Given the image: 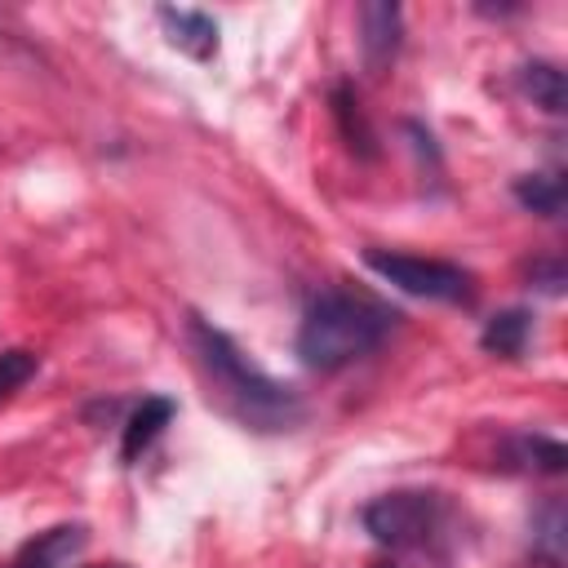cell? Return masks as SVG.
Returning <instances> with one entry per match:
<instances>
[{"label":"cell","mask_w":568,"mask_h":568,"mask_svg":"<svg viewBox=\"0 0 568 568\" xmlns=\"http://www.w3.org/2000/svg\"><path fill=\"white\" fill-rule=\"evenodd\" d=\"M399 324V311L359 288H324L306 302L297 324V355L315 373H337L373 355Z\"/></svg>","instance_id":"1"},{"label":"cell","mask_w":568,"mask_h":568,"mask_svg":"<svg viewBox=\"0 0 568 568\" xmlns=\"http://www.w3.org/2000/svg\"><path fill=\"white\" fill-rule=\"evenodd\" d=\"M186 333H191V346H195V355H200L209 382L217 386L222 404H226L240 422H248L253 430H288V426L302 422V413H306L302 395H297L293 386L266 377L262 368H253V364L240 355V346H235L217 324H209L204 315L191 311V315H186Z\"/></svg>","instance_id":"2"},{"label":"cell","mask_w":568,"mask_h":568,"mask_svg":"<svg viewBox=\"0 0 568 568\" xmlns=\"http://www.w3.org/2000/svg\"><path fill=\"white\" fill-rule=\"evenodd\" d=\"M359 519H364V532L386 550H426L435 546V537H444L448 501L444 493L399 488V493L373 497Z\"/></svg>","instance_id":"3"},{"label":"cell","mask_w":568,"mask_h":568,"mask_svg":"<svg viewBox=\"0 0 568 568\" xmlns=\"http://www.w3.org/2000/svg\"><path fill=\"white\" fill-rule=\"evenodd\" d=\"M368 271H377L386 284L413 293V297H430V302H470L475 293V275L457 262L444 257H417V253H386V248H364Z\"/></svg>","instance_id":"4"},{"label":"cell","mask_w":568,"mask_h":568,"mask_svg":"<svg viewBox=\"0 0 568 568\" xmlns=\"http://www.w3.org/2000/svg\"><path fill=\"white\" fill-rule=\"evenodd\" d=\"M359 44H364V67L373 71V75H382L390 62H395V53H399V40H404V13H399V4H390V0H368V4H359Z\"/></svg>","instance_id":"5"},{"label":"cell","mask_w":568,"mask_h":568,"mask_svg":"<svg viewBox=\"0 0 568 568\" xmlns=\"http://www.w3.org/2000/svg\"><path fill=\"white\" fill-rule=\"evenodd\" d=\"M89 541V528L84 524H53L44 532H36L4 568H62L67 559H75Z\"/></svg>","instance_id":"6"},{"label":"cell","mask_w":568,"mask_h":568,"mask_svg":"<svg viewBox=\"0 0 568 568\" xmlns=\"http://www.w3.org/2000/svg\"><path fill=\"white\" fill-rule=\"evenodd\" d=\"M328 102H333V120H337V133H342V142L351 146V155L377 160V133H373V124H368V115H364V102H359L355 84H351V80H337L333 93H328Z\"/></svg>","instance_id":"7"},{"label":"cell","mask_w":568,"mask_h":568,"mask_svg":"<svg viewBox=\"0 0 568 568\" xmlns=\"http://www.w3.org/2000/svg\"><path fill=\"white\" fill-rule=\"evenodd\" d=\"M173 413H178V404H173L169 395H146V399L129 413V422H124V435H120V462L133 466V462L155 444V435L173 422Z\"/></svg>","instance_id":"8"},{"label":"cell","mask_w":568,"mask_h":568,"mask_svg":"<svg viewBox=\"0 0 568 568\" xmlns=\"http://www.w3.org/2000/svg\"><path fill=\"white\" fill-rule=\"evenodd\" d=\"M160 22H164V36L173 49L191 53V58H213L217 53V22L200 9H173V4H160Z\"/></svg>","instance_id":"9"},{"label":"cell","mask_w":568,"mask_h":568,"mask_svg":"<svg viewBox=\"0 0 568 568\" xmlns=\"http://www.w3.org/2000/svg\"><path fill=\"white\" fill-rule=\"evenodd\" d=\"M528 333H532V315H528L524 306H510V311H497V315L484 324V333H479V346H484L488 355L515 359V355H524V346H528Z\"/></svg>","instance_id":"10"},{"label":"cell","mask_w":568,"mask_h":568,"mask_svg":"<svg viewBox=\"0 0 568 568\" xmlns=\"http://www.w3.org/2000/svg\"><path fill=\"white\" fill-rule=\"evenodd\" d=\"M519 84H524V93L532 98V106H541V111H550V115H559V111L568 106V84H564V71H559L555 62H541V58L524 62Z\"/></svg>","instance_id":"11"},{"label":"cell","mask_w":568,"mask_h":568,"mask_svg":"<svg viewBox=\"0 0 568 568\" xmlns=\"http://www.w3.org/2000/svg\"><path fill=\"white\" fill-rule=\"evenodd\" d=\"M510 191H515V200H519L528 213H537V217H559V213H564V200H568L559 173H524V178H515Z\"/></svg>","instance_id":"12"},{"label":"cell","mask_w":568,"mask_h":568,"mask_svg":"<svg viewBox=\"0 0 568 568\" xmlns=\"http://www.w3.org/2000/svg\"><path fill=\"white\" fill-rule=\"evenodd\" d=\"M510 457L524 462V466H532V470H541V475H559V470L568 466L564 444H559V439H546V435H524V439H515V444H510Z\"/></svg>","instance_id":"13"},{"label":"cell","mask_w":568,"mask_h":568,"mask_svg":"<svg viewBox=\"0 0 568 568\" xmlns=\"http://www.w3.org/2000/svg\"><path fill=\"white\" fill-rule=\"evenodd\" d=\"M532 528H537V537H532L537 550L546 555L550 568H559V564H564V506H559V501H546Z\"/></svg>","instance_id":"14"},{"label":"cell","mask_w":568,"mask_h":568,"mask_svg":"<svg viewBox=\"0 0 568 568\" xmlns=\"http://www.w3.org/2000/svg\"><path fill=\"white\" fill-rule=\"evenodd\" d=\"M36 368H40V355H36V351H27V346L0 351V404H4L18 386H27V382L36 377Z\"/></svg>","instance_id":"15"},{"label":"cell","mask_w":568,"mask_h":568,"mask_svg":"<svg viewBox=\"0 0 568 568\" xmlns=\"http://www.w3.org/2000/svg\"><path fill=\"white\" fill-rule=\"evenodd\" d=\"M528 280H532L541 293H564L568 271H564V262H559V257H537V262L528 266Z\"/></svg>","instance_id":"16"},{"label":"cell","mask_w":568,"mask_h":568,"mask_svg":"<svg viewBox=\"0 0 568 568\" xmlns=\"http://www.w3.org/2000/svg\"><path fill=\"white\" fill-rule=\"evenodd\" d=\"M368 568H395V564H386V559H382V564H368Z\"/></svg>","instance_id":"17"},{"label":"cell","mask_w":568,"mask_h":568,"mask_svg":"<svg viewBox=\"0 0 568 568\" xmlns=\"http://www.w3.org/2000/svg\"><path fill=\"white\" fill-rule=\"evenodd\" d=\"M98 568H124V564H98Z\"/></svg>","instance_id":"18"}]
</instances>
